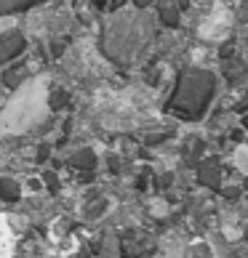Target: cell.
I'll return each instance as SVG.
<instances>
[{
  "instance_id": "obj_1",
  "label": "cell",
  "mask_w": 248,
  "mask_h": 258,
  "mask_svg": "<svg viewBox=\"0 0 248 258\" xmlns=\"http://www.w3.org/2000/svg\"><path fill=\"white\" fill-rule=\"evenodd\" d=\"M227 24H230V19H227V14H214L211 19H208V22L200 27V35L203 37H222L224 32H227Z\"/></svg>"
}]
</instances>
